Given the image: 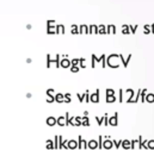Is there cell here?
<instances>
[{
	"label": "cell",
	"instance_id": "6da1fadb",
	"mask_svg": "<svg viewBox=\"0 0 154 150\" xmlns=\"http://www.w3.org/2000/svg\"><path fill=\"white\" fill-rule=\"evenodd\" d=\"M109 124L112 125V126H117L118 125V113H115L114 117H111L109 119Z\"/></svg>",
	"mask_w": 154,
	"mask_h": 150
},
{
	"label": "cell",
	"instance_id": "7a4b0ae2",
	"mask_svg": "<svg viewBox=\"0 0 154 150\" xmlns=\"http://www.w3.org/2000/svg\"><path fill=\"white\" fill-rule=\"evenodd\" d=\"M78 148L79 149H86L87 148V142L81 138V136H79V142H78Z\"/></svg>",
	"mask_w": 154,
	"mask_h": 150
},
{
	"label": "cell",
	"instance_id": "3957f363",
	"mask_svg": "<svg viewBox=\"0 0 154 150\" xmlns=\"http://www.w3.org/2000/svg\"><path fill=\"white\" fill-rule=\"evenodd\" d=\"M112 145H114V143H112V141L109 139V137H106V139L103 142V148H105V149H111Z\"/></svg>",
	"mask_w": 154,
	"mask_h": 150
},
{
	"label": "cell",
	"instance_id": "277c9868",
	"mask_svg": "<svg viewBox=\"0 0 154 150\" xmlns=\"http://www.w3.org/2000/svg\"><path fill=\"white\" fill-rule=\"evenodd\" d=\"M87 148H90V149H96V148H98V142H97L96 139H91L90 142H87Z\"/></svg>",
	"mask_w": 154,
	"mask_h": 150
},
{
	"label": "cell",
	"instance_id": "5b68a950",
	"mask_svg": "<svg viewBox=\"0 0 154 150\" xmlns=\"http://www.w3.org/2000/svg\"><path fill=\"white\" fill-rule=\"evenodd\" d=\"M90 100L93 101V103H98L99 101V89H97L94 94H92L91 97H90Z\"/></svg>",
	"mask_w": 154,
	"mask_h": 150
},
{
	"label": "cell",
	"instance_id": "8992f818",
	"mask_svg": "<svg viewBox=\"0 0 154 150\" xmlns=\"http://www.w3.org/2000/svg\"><path fill=\"white\" fill-rule=\"evenodd\" d=\"M67 146H68L69 149H75V148H78L77 141H74V139H70V141H68V142H67Z\"/></svg>",
	"mask_w": 154,
	"mask_h": 150
},
{
	"label": "cell",
	"instance_id": "52a82bcc",
	"mask_svg": "<svg viewBox=\"0 0 154 150\" xmlns=\"http://www.w3.org/2000/svg\"><path fill=\"white\" fill-rule=\"evenodd\" d=\"M146 95H147V89L145 88V89H141V94H140V100L142 101V103H145L146 101Z\"/></svg>",
	"mask_w": 154,
	"mask_h": 150
},
{
	"label": "cell",
	"instance_id": "ba28073f",
	"mask_svg": "<svg viewBox=\"0 0 154 150\" xmlns=\"http://www.w3.org/2000/svg\"><path fill=\"white\" fill-rule=\"evenodd\" d=\"M60 66L63 67V68H67V67L70 66V61L69 60H67V59H63L62 61H61V63H60Z\"/></svg>",
	"mask_w": 154,
	"mask_h": 150
},
{
	"label": "cell",
	"instance_id": "9c48e42d",
	"mask_svg": "<svg viewBox=\"0 0 154 150\" xmlns=\"http://www.w3.org/2000/svg\"><path fill=\"white\" fill-rule=\"evenodd\" d=\"M121 145L124 148V149H130V141L129 139H124V141H122Z\"/></svg>",
	"mask_w": 154,
	"mask_h": 150
},
{
	"label": "cell",
	"instance_id": "30bf717a",
	"mask_svg": "<svg viewBox=\"0 0 154 150\" xmlns=\"http://www.w3.org/2000/svg\"><path fill=\"white\" fill-rule=\"evenodd\" d=\"M146 101L147 103H154V94L153 93H148V94L146 95Z\"/></svg>",
	"mask_w": 154,
	"mask_h": 150
},
{
	"label": "cell",
	"instance_id": "8fae6325",
	"mask_svg": "<svg viewBox=\"0 0 154 150\" xmlns=\"http://www.w3.org/2000/svg\"><path fill=\"white\" fill-rule=\"evenodd\" d=\"M118 56L121 57V60H122V62H123V64H124V67H127V66H128V62H129V61H130V59H132V55H129L128 57H127V60H124V57H123V56H122V55H118Z\"/></svg>",
	"mask_w": 154,
	"mask_h": 150
},
{
	"label": "cell",
	"instance_id": "7c38bea8",
	"mask_svg": "<svg viewBox=\"0 0 154 150\" xmlns=\"http://www.w3.org/2000/svg\"><path fill=\"white\" fill-rule=\"evenodd\" d=\"M56 123L61 125V126H63V125H66V119H65V117H59L56 119Z\"/></svg>",
	"mask_w": 154,
	"mask_h": 150
},
{
	"label": "cell",
	"instance_id": "4fadbf2b",
	"mask_svg": "<svg viewBox=\"0 0 154 150\" xmlns=\"http://www.w3.org/2000/svg\"><path fill=\"white\" fill-rule=\"evenodd\" d=\"M47 124L48 125H50V126H53V125H55L56 124V119L54 117H49L47 119Z\"/></svg>",
	"mask_w": 154,
	"mask_h": 150
},
{
	"label": "cell",
	"instance_id": "5bb4252c",
	"mask_svg": "<svg viewBox=\"0 0 154 150\" xmlns=\"http://www.w3.org/2000/svg\"><path fill=\"white\" fill-rule=\"evenodd\" d=\"M127 92H128V93H130V97H129V99L127 100V101H128V103H133V100H134V91L129 88V89H127Z\"/></svg>",
	"mask_w": 154,
	"mask_h": 150
},
{
	"label": "cell",
	"instance_id": "9a60e30c",
	"mask_svg": "<svg viewBox=\"0 0 154 150\" xmlns=\"http://www.w3.org/2000/svg\"><path fill=\"white\" fill-rule=\"evenodd\" d=\"M81 125H84V126H88L90 125V120H88V118L86 116L84 118H81Z\"/></svg>",
	"mask_w": 154,
	"mask_h": 150
},
{
	"label": "cell",
	"instance_id": "2e32d148",
	"mask_svg": "<svg viewBox=\"0 0 154 150\" xmlns=\"http://www.w3.org/2000/svg\"><path fill=\"white\" fill-rule=\"evenodd\" d=\"M147 148H148V149H154V139L147 141Z\"/></svg>",
	"mask_w": 154,
	"mask_h": 150
},
{
	"label": "cell",
	"instance_id": "e0dca14e",
	"mask_svg": "<svg viewBox=\"0 0 154 150\" xmlns=\"http://www.w3.org/2000/svg\"><path fill=\"white\" fill-rule=\"evenodd\" d=\"M115 100H116L115 95H106V103H114Z\"/></svg>",
	"mask_w": 154,
	"mask_h": 150
},
{
	"label": "cell",
	"instance_id": "ac0fdd59",
	"mask_svg": "<svg viewBox=\"0 0 154 150\" xmlns=\"http://www.w3.org/2000/svg\"><path fill=\"white\" fill-rule=\"evenodd\" d=\"M55 100L57 101V103H62V101H63V95L60 94V93H59V94H56L55 95Z\"/></svg>",
	"mask_w": 154,
	"mask_h": 150
},
{
	"label": "cell",
	"instance_id": "d6986e66",
	"mask_svg": "<svg viewBox=\"0 0 154 150\" xmlns=\"http://www.w3.org/2000/svg\"><path fill=\"white\" fill-rule=\"evenodd\" d=\"M130 32V30H129V26L128 25H123L122 28V33H124V35H128Z\"/></svg>",
	"mask_w": 154,
	"mask_h": 150
},
{
	"label": "cell",
	"instance_id": "ffe728a7",
	"mask_svg": "<svg viewBox=\"0 0 154 150\" xmlns=\"http://www.w3.org/2000/svg\"><path fill=\"white\" fill-rule=\"evenodd\" d=\"M55 29H56L55 31L57 33H59V32H65V28H63V25H57Z\"/></svg>",
	"mask_w": 154,
	"mask_h": 150
},
{
	"label": "cell",
	"instance_id": "44dd1931",
	"mask_svg": "<svg viewBox=\"0 0 154 150\" xmlns=\"http://www.w3.org/2000/svg\"><path fill=\"white\" fill-rule=\"evenodd\" d=\"M143 32L146 33V35L150 33V25H145L143 26Z\"/></svg>",
	"mask_w": 154,
	"mask_h": 150
},
{
	"label": "cell",
	"instance_id": "7402d4cb",
	"mask_svg": "<svg viewBox=\"0 0 154 150\" xmlns=\"http://www.w3.org/2000/svg\"><path fill=\"white\" fill-rule=\"evenodd\" d=\"M108 32L115 33V32H116V28H115L114 25H109V26H108Z\"/></svg>",
	"mask_w": 154,
	"mask_h": 150
},
{
	"label": "cell",
	"instance_id": "603a6c76",
	"mask_svg": "<svg viewBox=\"0 0 154 150\" xmlns=\"http://www.w3.org/2000/svg\"><path fill=\"white\" fill-rule=\"evenodd\" d=\"M98 29H99V30H98L99 33H105V32H106V30H105V26H104V25H100Z\"/></svg>",
	"mask_w": 154,
	"mask_h": 150
},
{
	"label": "cell",
	"instance_id": "cb8c5ba5",
	"mask_svg": "<svg viewBox=\"0 0 154 150\" xmlns=\"http://www.w3.org/2000/svg\"><path fill=\"white\" fill-rule=\"evenodd\" d=\"M47 148L48 149H54V144H53L51 141H48L47 142Z\"/></svg>",
	"mask_w": 154,
	"mask_h": 150
},
{
	"label": "cell",
	"instance_id": "d4e9b609",
	"mask_svg": "<svg viewBox=\"0 0 154 150\" xmlns=\"http://www.w3.org/2000/svg\"><path fill=\"white\" fill-rule=\"evenodd\" d=\"M136 29H137V25H135V26H132V25H129V30H130V32L135 33V32H136Z\"/></svg>",
	"mask_w": 154,
	"mask_h": 150
},
{
	"label": "cell",
	"instance_id": "484cf974",
	"mask_svg": "<svg viewBox=\"0 0 154 150\" xmlns=\"http://www.w3.org/2000/svg\"><path fill=\"white\" fill-rule=\"evenodd\" d=\"M112 143H114V145L116 146V148H120V146H121L122 141H112Z\"/></svg>",
	"mask_w": 154,
	"mask_h": 150
},
{
	"label": "cell",
	"instance_id": "4316f807",
	"mask_svg": "<svg viewBox=\"0 0 154 150\" xmlns=\"http://www.w3.org/2000/svg\"><path fill=\"white\" fill-rule=\"evenodd\" d=\"M106 95H115V92L109 88V89H106Z\"/></svg>",
	"mask_w": 154,
	"mask_h": 150
},
{
	"label": "cell",
	"instance_id": "83f0119b",
	"mask_svg": "<svg viewBox=\"0 0 154 150\" xmlns=\"http://www.w3.org/2000/svg\"><path fill=\"white\" fill-rule=\"evenodd\" d=\"M70 69H72V72H73V73H77L78 70H79V67H78V66H74V67H72Z\"/></svg>",
	"mask_w": 154,
	"mask_h": 150
},
{
	"label": "cell",
	"instance_id": "f1b7e54d",
	"mask_svg": "<svg viewBox=\"0 0 154 150\" xmlns=\"http://www.w3.org/2000/svg\"><path fill=\"white\" fill-rule=\"evenodd\" d=\"M78 98L80 101H84V98H85V94H78Z\"/></svg>",
	"mask_w": 154,
	"mask_h": 150
},
{
	"label": "cell",
	"instance_id": "f546056e",
	"mask_svg": "<svg viewBox=\"0 0 154 150\" xmlns=\"http://www.w3.org/2000/svg\"><path fill=\"white\" fill-rule=\"evenodd\" d=\"M120 101H123V91H120Z\"/></svg>",
	"mask_w": 154,
	"mask_h": 150
},
{
	"label": "cell",
	"instance_id": "4dcf8cb0",
	"mask_svg": "<svg viewBox=\"0 0 154 150\" xmlns=\"http://www.w3.org/2000/svg\"><path fill=\"white\" fill-rule=\"evenodd\" d=\"M150 32L154 33V24H152V25H150Z\"/></svg>",
	"mask_w": 154,
	"mask_h": 150
}]
</instances>
